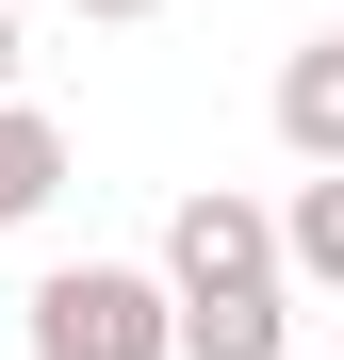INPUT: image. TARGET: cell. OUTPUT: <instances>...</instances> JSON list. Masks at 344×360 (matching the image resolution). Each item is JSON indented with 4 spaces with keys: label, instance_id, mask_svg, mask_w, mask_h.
<instances>
[{
    "label": "cell",
    "instance_id": "4",
    "mask_svg": "<svg viewBox=\"0 0 344 360\" xmlns=\"http://www.w3.org/2000/svg\"><path fill=\"white\" fill-rule=\"evenodd\" d=\"M279 148H295V164H344V33H312L295 66H279Z\"/></svg>",
    "mask_w": 344,
    "mask_h": 360
},
{
    "label": "cell",
    "instance_id": "3",
    "mask_svg": "<svg viewBox=\"0 0 344 360\" xmlns=\"http://www.w3.org/2000/svg\"><path fill=\"white\" fill-rule=\"evenodd\" d=\"M181 360H295V278H246V295H181Z\"/></svg>",
    "mask_w": 344,
    "mask_h": 360
},
{
    "label": "cell",
    "instance_id": "2",
    "mask_svg": "<svg viewBox=\"0 0 344 360\" xmlns=\"http://www.w3.org/2000/svg\"><path fill=\"white\" fill-rule=\"evenodd\" d=\"M246 278H295L279 262V213L229 197V180H197V197L164 213V295H246Z\"/></svg>",
    "mask_w": 344,
    "mask_h": 360
},
{
    "label": "cell",
    "instance_id": "8",
    "mask_svg": "<svg viewBox=\"0 0 344 360\" xmlns=\"http://www.w3.org/2000/svg\"><path fill=\"white\" fill-rule=\"evenodd\" d=\"M0 82H17V0H0Z\"/></svg>",
    "mask_w": 344,
    "mask_h": 360
},
{
    "label": "cell",
    "instance_id": "7",
    "mask_svg": "<svg viewBox=\"0 0 344 360\" xmlns=\"http://www.w3.org/2000/svg\"><path fill=\"white\" fill-rule=\"evenodd\" d=\"M66 17H98V33H132V17H164V0H66Z\"/></svg>",
    "mask_w": 344,
    "mask_h": 360
},
{
    "label": "cell",
    "instance_id": "5",
    "mask_svg": "<svg viewBox=\"0 0 344 360\" xmlns=\"http://www.w3.org/2000/svg\"><path fill=\"white\" fill-rule=\"evenodd\" d=\"M279 262H295V295H344V164H295V197H279Z\"/></svg>",
    "mask_w": 344,
    "mask_h": 360
},
{
    "label": "cell",
    "instance_id": "1",
    "mask_svg": "<svg viewBox=\"0 0 344 360\" xmlns=\"http://www.w3.org/2000/svg\"><path fill=\"white\" fill-rule=\"evenodd\" d=\"M33 360H181L164 262H49L33 278Z\"/></svg>",
    "mask_w": 344,
    "mask_h": 360
},
{
    "label": "cell",
    "instance_id": "6",
    "mask_svg": "<svg viewBox=\"0 0 344 360\" xmlns=\"http://www.w3.org/2000/svg\"><path fill=\"white\" fill-rule=\"evenodd\" d=\"M49 197H66V131H49L17 82H0V229H33Z\"/></svg>",
    "mask_w": 344,
    "mask_h": 360
}]
</instances>
